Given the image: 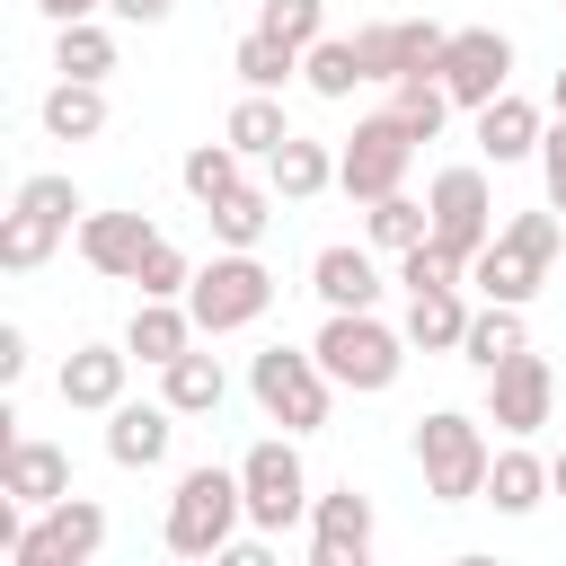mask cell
Returning <instances> with one entry per match:
<instances>
[{"mask_svg":"<svg viewBox=\"0 0 566 566\" xmlns=\"http://www.w3.org/2000/svg\"><path fill=\"white\" fill-rule=\"evenodd\" d=\"M310 292H318L327 310H371V301H380V265H371L363 248H318V256H310Z\"/></svg>","mask_w":566,"mask_h":566,"instance_id":"cell-21","label":"cell"},{"mask_svg":"<svg viewBox=\"0 0 566 566\" xmlns=\"http://www.w3.org/2000/svg\"><path fill=\"white\" fill-rule=\"evenodd\" d=\"M239 159H248V150H239L230 133H221V142H195L177 177H186V195H195V203H221L230 186H248V177H239Z\"/></svg>","mask_w":566,"mask_h":566,"instance_id":"cell-33","label":"cell"},{"mask_svg":"<svg viewBox=\"0 0 566 566\" xmlns=\"http://www.w3.org/2000/svg\"><path fill=\"white\" fill-rule=\"evenodd\" d=\"M221 566H274V557H265V539H230V548H221Z\"/></svg>","mask_w":566,"mask_h":566,"instance_id":"cell-44","label":"cell"},{"mask_svg":"<svg viewBox=\"0 0 566 566\" xmlns=\"http://www.w3.org/2000/svg\"><path fill=\"white\" fill-rule=\"evenodd\" d=\"M557 248H566V221H557V203L548 212H513L478 256H469V283H478V301H531L539 283H548V265H557Z\"/></svg>","mask_w":566,"mask_h":566,"instance_id":"cell-1","label":"cell"},{"mask_svg":"<svg viewBox=\"0 0 566 566\" xmlns=\"http://www.w3.org/2000/svg\"><path fill=\"white\" fill-rule=\"evenodd\" d=\"M310 354L327 363V380H336V389L380 398V389L407 371V327H389V318H371V310H327V327H318V345H310Z\"/></svg>","mask_w":566,"mask_h":566,"instance_id":"cell-3","label":"cell"},{"mask_svg":"<svg viewBox=\"0 0 566 566\" xmlns=\"http://www.w3.org/2000/svg\"><path fill=\"white\" fill-rule=\"evenodd\" d=\"M539 186H548V203L566 212V115L539 133Z\"/></svg>","mask_w":566,"mask_h":566,"instance_id":"cell-40","label":"cell"},{"mask_svg":"<svg viewBox=\"0 0 566 566\" xmlns=\"http://www.w3.org/2000/svg\"><path fill=\"white\" fill-rule=\"evenodd\" d=\"M451 44V27L433 18H371L354 27V53H363V80H407V71H433Z\"/></svg>","mask_w":566,"mask_h":566,"instance_id":"cell-15","label":"cell"},{"mask_svg":"<svg viewBox=\"0 0 566 566\" xmlns=\"http://www.w3.org/2000/svg\"><path fill=\"white\" fill-rule=\"evenodd\" d=\"M221 133H230L248 159H274V150L292 142V124H283V106H274V88H248V97L230 106V124H221Z\"/></svg>","mask_w":566,"mask_h":566,"instance_id":"cell-31","label":"cell"},{"mask_svg":"<svg viewBox=\"0 0 566 566\" xmlns=\"http://www.w3.org/2000/svg\"><path fill=\"white\" fill-rule=\"evenodd\" d=\"M442 88H451V106H486V97H504V80H513V35L504 27H451V44H442Z\"/></svg>","mask_w":566,"mask_h":566,"instance_id":"cell-11","label":"cell"},{"mask_svg":"<svg viewBox=\"0 0 566 566\" xmlns=\"http://www.w3.org/2000/svg\"><path fill=\"white\" fill-rule=\"evenodd\" d=\"M0 486H9L27 513H44V504L71 495V451H62V442H35V433H9V442H0Z\"/></svg>","mask_w":566,"mask_h":566,"instance_id":"cell-17","label":"cell"},{"mask_svg":"<svg viewBox=\"0 0 566 566\" xmlns=\"http://www.w3.org/2000/svg\"><path fill=\"white\" fill-rule=\"evenodd\" d=\"M27 380V327H0V389Z\"/></svg>","mask_w":566,"mask_h":566,"instance_id":"cell-41","label":"cell"},{"mask_svg":"<svg viewBox=\"0 0 566 566\" xmlns=\"http://www.w3.org/2000/svg\"><path fill=\"white\" fill-rule=\"evenodd\" d=\"M124 363H133V345H71V363H62V407H88V416H106L115 398H124Z\"/></svg>","mask_w":566,"mask_h":566,"instance_id":"cell-19","label":"cell"},{"mask_svg":"<svg viewBox=\"0 0 566 566\" xmlns=\"http://www.w3.org/2000/svg\"><path fill=\"white\" fill-rule=\"evenodd\" d=\"M265 186H274L283 203H310V195H327V186H336V150H327V142H310V133H292V142L265 159Z\"/></svg>","mask_w":566,"mask_h":566,"instance_id":"cell-22","label":"cell"},{"mask_svg":"<svg viewBox=\"0 0 566 566\" xmlns=\"http://www.w3.org/2000/svg\"><path fill=\"white\" fill-rule=\"evenodd\" d=\"M460 336H469L460 283H451V292H407V345H416V354H460Z\"/></svg>","mask_w":566,"mask_h":566,"instance_id":"cell-24","label":"cell"},{"mask_svg":"<svg viewBox=\"0 0 566 566\" xmlns=\"http://www.w3.org/2000/svg\"><path fill=\"white\" fill-rule=\"evenodd\" d=\"M424 203H433V239L451 248V256H478L486 239H495V195H486V168H442L433 186H424Z\"/></svg>","mask_w":566,"mask_h":566,"instance_id":"cell-12","label":"cell"},{"mask_svg":"<svg viewBox=\"0 0 566 566\" xmlns=\"http://www.w3.org/2000/svg\"><path fill=\"white\" fill-rule=\"evenodd\" d=\"M389 88H398L389 106L407 115V133H416V142H433V133L451 124V88H442V71H407V80H389Z\"/></svg>","mask_w":566,"mask_h":566,"instance_id":"cell-36","label":"cell"},{"mask_svg":"<svg viewBox=\"0 0 566 566\" xmlns=\"http://www.w3.org/2000/svg\"><path fill=\"white\" fill-rule=\"evenodd\" d=\"M416 469H424V495H433V504H469V495H486V469H495L486 424L460 416V407L416 416Z\"/></svg>","mask_w":566,"mask_h":566,"instance_id":"cell-4","label":"cell"},{"mask_svg":"<svg viewBox=\"0 0 566 566\" xmlns=\"http://www.w3.org/2000/svg\"><path fill=\"white\" fill-rule=\"evenodd\" d=\"M301 80H310L318 97H354V88H363V53H354V35H318V44L301 53Z\"/></svg>","mask_w":566,"mask_h":566,"instance_id":"cell-35","label":"cell"},{"mask_svg":"<svg viewBox=\"0 0 566 566\" xmlns=\"http://www.w3.org/2000/svg\"><path fill=\"white\" fill-rule=\"evenodd\" d=\"M239 522H248V486H239V469H212V460H203V469L177 478L159 539H168V557H221V548L239 539Z\"/></svg>","mask_w":566,"mask_h":566,"instance_id":"cell-2","label":"cell"},{"mask_svg":"<svg viewBox=\"0 0 566 566\" xmlns=\"http://www.w3.org/2000/svg\"><path fill=\"white\" fill-rule=\"evenodd\" d=\"M106 9H115V18H124V27H159V18H168V9H177V0H106Z\"/></svg>","mask_w":566,"mask_h":566,"instance_id":"cell-42","label":"cell"},{"mask_svg":"<svg viewBox=\"0 0 566 566\" xmlns=\"http://www.w3.org/2000/svg\"><path fill=\"white\" fill-rule=\"evenodd\" d=\"M248 389H256V407H265L283 433H318V424H327V398H336V380H327V363H318L310 345H265V354L248 363Z\"/></svg>","mask_w":566,"mask_h":566,"instance_id":"cell-5","label":"cell"},{"mask_svg":"<svg viewBox=\"0 0 566 566\" xmlns=\"http://www.w3.org/2000/svg\"><path fill=\"white\" fill-rule=\"evenodd\" d=\"M71 221H80V186L71 177H27L18 203H9V221H0V265L9 274H35L71 239Z\"/></svg>","mask_w":566,"mask_h":566,"instance_id":"cell-7","label":"cell"},{"mask_svg":"<svg viewBox=\"0 0 566 566\" xmlns=\"http://www.w3.org/2000/svg\"><path fill=\"white\" fill-rule=\"evenodd\" d=\"M239 486H248V531H292V522H310V469H301L292 433L248 442Z\"/></svg>","mask_w":566,"mask_h":566,"instance_id":"cell-8","label":"cell"},{"mask_svg":"<svg viewBox=\"0 0 566 566\" xmlns=\"http://www.w3.org/2000/svg\"><path fill=\"white\" fill-rule=\"evenodd\" d=\"M97 548H106V504L97 495H62V504H44L27 522V539H18L9 566H88Z\"/></svg>","mask_w":566,"mask_h":566,"instance_id":"cell-10","label":"cell"},{"mask_svg":"<svg viewBox=\"0 0 566 566\" xmlns=\"http://www.w3.org/2000/svg\"><path fill=\"white\" fill-rule=\"evenodd\" d=\"M44 133L53 142H97L106 133V88L97 80H53L44 88Z\"/></svg>","mask_w":566,"mask_h":566,"instance_id":"cell-26","label":"cell"},{"mask_svg":"<svg viewBox=\"0 0 566 566\" xmlns=\"http://www.w3.org/2000/svg\"><path fill=\"white\" fill-rule=\"evenodd\" d=\"M522 345H531V327H522V301H486V310H469V336H460V354H469L478 371L513 363Z\"/></svg>","mask_w":566,"mask_h":566,"instance_id":"cell-27","label":"cell"},{"mask_svg":"<svg viewBox=\"0 0 566 566\" xmlns=\"http://www.w3.org/2000/svg\"><path fill=\"white\" fill-rule=\"evenodd\" d=\"M548 97H557V115H566V71H557V88H548Z\"/></svg>","mask_w":566,"mask_h":566,"instance_id":"cell-46","label":"cell"},{"mask_svg":"<svg viewBox=\"0 0 566 566\" xmlns=\"http://www.w3.org/2000/svg\"><path fill=\"white\" fill-rule=\"evenodd\" d=\"M150 221L142 212H80V256L97 265V274H115V283H133L142 274V256H150Z\"/></svg>","mask_w":566,"mask_h":566,"instance_id":"cell-18","label":"cell"},{"mask_svg":"<svg viewBox=\"0 0 566 566\" xmlns=\"http://www.w3.org/2000/svg\"><path fill=\"white\" fill-rule=\"evenodd\" d=\"M363 230H371V248L407 256L416 239H433V203H416V195H380V203H363Z\"/></svg>","mask_w":566,"mask_h":566,"instance_id":"cell-32","label":"cell"},{"mask_svg":"<svg viewBox=\"0 0 566 566\" xmlns=\"http://www.w3.org/2000/svg\"><path fill=\"white\" fill-rule=\"evenodd\" d=\"M539 495H557V486H548V460L522 451V442L495 451V469H486V504H495V513H531Z\"/></svg>","mask_w":566,"mask_h":566,"instance_id":"cell-28","label":"cell"},{"mask_svg":"<svg viewBox=\"0 0 566 566\" xmlns=\"http://www.w3.org/2000/svg\"><path fill=\"white\" fill-rule=\"evenodd\" d=\"M186 310H195V327H203V336L256 327V318L274 310V274L256 265V248H230V256L195 265V283H186Z\"/></svg>","mask_w":566,"mask_h":566,"instance_id":"cell-6","label":"cell"},{"mask_svg":"<svg viewBox=\"0 0 566 566\" xmlns=\"http://www.w3.org/2000/svg\"><path fill=\"white\" fill-rule=\"evenodd\" d=\"M159 398L177 407V416H221V398H230V371L212 363V354H177V363H159Z\"/></svg>","mask_w":566,"mask_h":566,"instance_id":"cell-23","label":"cell"},{"mask_svg":"<svg viewBox=\"0 0 566 566\" xmlns=\"http://www.w3.org/2000/svg\"><path fill=\"white\" fill-rule=\"evenodd\" d=\"M539 133H548V124H539V106H531V97H513V88L478 106V150H486L495 168H504V159H531V150H539Z\"/></svg>","mask_w":566,"mask_h":566,"instance_id":"cell-20","label":"cell"},{"mask_svg":"<svg viewBox=\"0 0 566 566\" xmlns=\"http://www.w3.org/2000/svg\"><path fill=\"white\" fill-rule=\"evenodd\" d=\"M230 71H239L248 88H283V80L301 71V44H283V35L248 27V35H239V53H230Z\"/></svg>","mask_w":566,"mask_h":566,"instance_id":"cell-34","label":"cell"},{"mask_svg":"<svg viewBox=\"0 0 566 566\" xmlns=\"http://www.w3.org/2000/svg\"><path fill=\"white\" fill-rule=\"evenodd\" d=\"M35 9H44V18H53V27H71V18H97V9H106V0H35Z\"/></svg>","mask_w":566,"mask_h":566,"instance_id":"cell-43","label":"cell"},{"mask_svg":"<svg viewBox=\"0 0 566 566\" xmlns=\"http://www.w3.org/2000/svg\"><path fill=\"white\" fill-rule=\"evenodd\" d=\"M371 539H380V513H371V495L354 478L310 495V557L318 566H371Z\"/></svg>","mask_w":566,"mask_h":566,"instance_id":"cell-13","label":"cell"},{"mask_svg":"<svg viewBox=\"0 0 566 566\" xmlns=\"http://www.w3.org/2000/svg\"><path fill=\"white\" fill-rule=\"evenodd\" d=\"M256 27H265V35H283V44H301V53H310V44H318V35H327V0H265V9H256Z\"/></svg>","mask_w":566,"mask_h":566,"instance_id":"cell-39","label":"cell"},{"mask_svg":"<svg viewBox=\"0 0 566 566\" xmlns=\"http://www.w3.org/2000/svg\"><path fill=\"white\" fill-rule=\"evenodd\" d=\"M53 71H62V80H106V71H115V35H106L97 18L53 27Z\"/></svg>","mask_w":566,"mask_h":566,"instance_id":"cell-30","label":"cell"},{"mask_svg":"<svg viewBox=\"0 0 566 566\" xmlns=\"http://www.w3.org/2000/svg\"><path fill=\"white\" fill-rule=\"evenodd\" d=\"M203 221H212L221 248H256L265 221H274V186H230L221 203H203Z\"/></svg>","mask_w":566,"mask_h":566,"instance_id":"cell-29","label":"cell"},{"mask_svg":"<svg viewBox=\"0 0 566 566\" xmlns=\"http://www.w3.org/2000/svg\"><path fill=\"white\" fill-rule=\"evenodd\" d=\"M195 336H203V327H195V310H186V301H142V310H133V327H124V345H133L142 363H177Z\"/></svg>","mask_w":566,"mask_h":566,"instance_id":"cell-25","label":"cell"},{"mask_svg":"<svg viewBox=\"0 0 566 566\" xmlns=\"http://www.w3.org/2000/svg\"><path fill=\"white\" fill-rule=\"evenodd\" d=\"M548 407H557V371H548L531 345H522L513 363L486 371V424H504L513 442H531V433L548 424Z\"/></svg>","mask_w":566,"mask_h":566,"instance_id":"cell-14","label":"cell"},{"mask_svg":"<svg viewBox=\"0 0 566 566\" xmlns=\"http://www.w3.org/2000/svg\"><path fill=\"white\" fill-rule=\"evenodd\" d=\"M407 159H416L407 115H398V106H389V115H363V124H354V142L336 150V186H345L354 203H380V195H398Z\"/></svg>","mask_w":566,"mask_h":566,"instance_id":"cell-9","label":"cell"},{"mask_svg":"<svg viewBox=\"0 0 566 566\" xmlns=\"http://www.w3.org/2000/svg\"><path fill=\"white\" fill-rule=\"evenodd\" d=\"M548 486H557V495H566V451H557V460H548Z\"/></svg>","mask_w":566,"mask_h":566,"instance_id":"cell-45","label":"cell"},{"mask_svg":"<svg viewBox=\"0 0 566 566\" xmlns=\"http://www.w3.org/2000/svg\"><path fill=\"white\" fill-rule=\"evenodd\" d=\"M168 442H177V407L168 398H150V407L142 398H115L106 407V460L115 469H159Z\"/></svg>","mask_w":566,"mask_h":566,"instance_id":"cell-16","label":"cell"},{"mask_svg":"<svg viewBox=\"0 0 566 566\" xmlns=\"http://www.w3.org/2000/svg\"><path fill=\"white\" fill-rule=\"evenodd\" d=\"M142 301H186V283H195V265H186V248L177 239H150V256H142Z\"/></svg>","mask_w":566,"mask_h":566,"instance_id":"cell-38","label":"cell"},{"mask_svg":"<svg viewBox=\"0 0 566 566\" xmlns=\"http://www.w3.org/2000/svg\"><path fill=\"white\" fill-rule=\"evenodd\" d=\"M398 283H407V292H451V283H469V256H451L442 239H416V248L398 256Z\"/></svg>","mask_w":566,"mask_h":566,"instance_id":"cell-37","label":"cell"}]
</instances>
